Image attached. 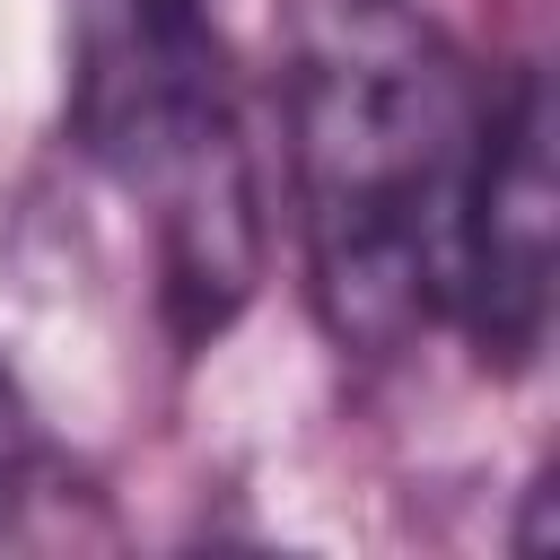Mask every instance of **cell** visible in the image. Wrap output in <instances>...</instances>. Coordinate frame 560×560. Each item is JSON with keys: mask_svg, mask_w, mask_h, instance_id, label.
I'll use <instances>...</instances> for the list:
<instances>
[{"mask_svg": "<svg viewBox=\"0 0 560 560\" xmlns=\"http://www.w3.org/2000/svg\"><path fill=\"white\" fill-rule=\"evenodd\" d=\"M490 88L464 52L394 9L350 0L289 79V175L306 289L341 350H402L446 315L455 210Z\"/></svg>", "mask_w": 560, "mask_h": 560, "instance_id": "6da1fadb", "label": "cell"}, {"mask_svg": "<svg viewBox=\"0 0 560 560\" xmlns=\"http://www.w3.org/2000/svg\"><path fill=\"white\" fill-rule=\"evenodd\" d=\"M70 131L131 184L175 332H219L262 254L210 0H70Z\"/></svg>", "mask_w": 560, "mask_h": 560, "instance_id": "7a4b0ae2", "label": "cell"}, {"mask_svg": "<svg viewBox=\"0 0 560 560\" xmlns=\"http://www.w3.org/2000/svg\"><path fill=\"white\" fill-rule=\"evenodd\" d=\"M446 315L490 368H534L551 332V96L542 70H508L481 105Z\"/></svg>", "mask_w": 560, "mask_h": 560, "instance_id": "3957f363", "label": "cell"}, {"mask_svg": "<svg viewBox=\"0 0 560 560\" xmlns=\"http://www.w3.org/2000/svg\"><path fill=\"white\" fill-rule=\"evenodd\" d=\"M26 464H35V420H26L18 385L0 376V516L18 508V490H26Z\"/></svg>", "mask_w": 560, "mask_h": 560, "instance_id": "277c9868", "label": "cell"}]
</instances>
